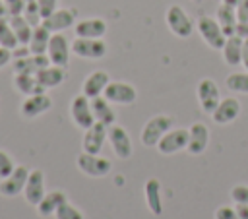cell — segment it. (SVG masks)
Listing matches in <instances>:
<instances>
[{"label": "cell", "mask_w": 248, "mask_h": 219, "mask_svg": "<svg viewBox=\"0 0 248 219\" xmlns=\"http://www.w3.org/2000/svg\"><path fill=\"white\" fill-rule=\"evenodd\" d=\"M37 2H39V10H41L43 17H46L54 10H58V0H37Z\"/></svg>", "instance_id": "39"}, {"label": "cell", "mask_w": 248, "mask_h": 219, "mask_svg": "<svg viewBox=\"0 0 248 219\" xmlns=\"http://www.w3.org/2000/svg\"><path fill=\"white\" fill-rule=\"evenodd\" d=\"M196 29L200 33V37L203 39V43L213 48V50H221L225 41H227V35L223 33L219 21L215 17H209V16H200L198 21H196Z\"/></svg>", "instance_id": "4"}, {"label": "cell", "mask_w": 248, "mask_h": 219, "mask_svg": "<svg viewBox=\"0 0 248 219\" xmlns=\"http://www.w3.org/2000/svg\"><path fill=\"white\" fill-rule=\"evenodd\" d=\"M0 47L10 48V50L19 47V41L10 25V19H0Z\"/></svg>", "instance_id": "32"}, {"label": "cell", "mask_w": 248, "mask_h": 219, "mask_svg": "<svg viewBox=\"0 0 248 219\" xmlns=\"http://www.w3.org/2000/svg\"><path fill=\"white\" fill-rule=\"evenodd\" d=\"M215 219H238V213L231 205H221L215 209Z\"/></svg>", "instance_id": "37"}, {"label": "cell", "mask_w": 248, "mask_h": 219, "mask_svg": "<svg viewBox=\"0 0 248 219\" xmlns=\"http://www.w3.org/2000/svg\"><path fill=\"white\" fill-rule=\"evenodd\" d=\"M107 132L108 126H105L103 122H93L87 130H83V138H81V149L87 153H99L107 141Z\"/></svg>", "instance_id": "15"}, {"label": "cell", "mask_w": 248, "mask_h": 219, "mask_svg": "<svg viewBox=\"0 0 248 219\" xmlns=\"http://www.w3.org/2000/svg\"><path fill=\"white\" fill-rule=\"evenodd\" d=\"M50 37L52 33L41 23L37 27H33V33H31V39L27 43L31 54H46V48H48V43H50Z\"/></svg>", "instance_id": "29"}, {"label": "cell", "mask_w": 248, "mask_h": 219, "mask_svg": "<svg viewBox=\"0 0 248 219\" xmlns=\"http://www.w3.org/2000/svg\"><path fill=\"white\" fill-rule=\"evenodd\" d=\"M196 95H198V103H200L202 110L207 112V114H211L215 110V107L219 105V101H221L219 87L211 78L200 79V83L196 87Z\"/></svg>", "instance_id": "11"}, {"label": "cell", "mask_w": 248, "mask_h": 219, "mask_svg": "<svg viewBox=\"0 0 248 219\" xmlns=\"http://www.w3.org/2000/svg\"><path fill=\"white\" fill-rule=\"evenodd\" d=\"M227 89L232 93H246L248 95V72H232L225 78Z\"/></svg>", "instance_id": "31"}, {"label": "cell", "mask_w": 248, "mask_h": 219, "mask_svg": "<svg viewBox=\"0 0 248 219\" xmlns=\"http://www.w3.org/2000/svg\"><path fill=\"white\" fill-rule=\"evenodd\" d=\"M14 87L21 95H35V93H45L46 89L39 83L35 74H14Z\"/></svg>", "instance_id": "28"}, {"label": "cell", "mask_w": 248, "mask_h": 219, "mask_svg": "<svg viewBox=\"0 0 248 219\" xmlns=\"http://www.w3.org/2000/svg\"><path fill=\"white\" fill-rule=\"evenodd\" d=\"M242 66H244V70L248 72V39H244V45H242V62H240Z\"/></svg>", "instance_id": "44"}, {"label": "cell", "mask_w": 248, "mask_h": 219, "mask_svg": "<svg viewBox=\"0 0 248 219\" xmlns=\"http://www.w3.org/2000/svg\"><path fill=\"white\" fill-rule=\"evenodd\" d=\"M91 109H93V116L97 122H103L105 126L116 124V110L112 109V103L107 101L103 95L91 99Z\"/></svg>", "instance_id": "24"}, {"label": "cell", "mask_w": 248, "mask_h": 219, "mask_svg": "<svg viewBox=\"0 0 248 219\" xmlns=\"http://www.w3.org/2000/svg\"><path fill=\"white\" fill-rule=\"evenodd\" d=\"M70 52H72V43L66 39V35L52 33L50 43H48V48H46V56H48L50 64L66 68L68 62H70Z\"/></svg>", "instance_id": "9"}, {"label": "cell", "mask_w": 248, "mask_h": 219, "mask_svg": "<svg viewBox=\"0 0 248 219\" xmlns=\"http://www.w3.org/2000/svg\"><path fill=\"white\" fill-rule=\"evenodd\" d=\"M221 2H225V4H231V6H236V2H238V0H221Z\"/></svg>", "instance_id": "46"}, {"label": "cell", "mask_w": 248, "mask_h": 219, "mask_svg": "<svg viewBox=\"0 0 248 219\" xmlns=\"http://www.w3.org/2000/svg\"><path fill=\"white\" fill-rule=\"evenodd\" d=\"M165 21H167V27L170 29V33L176 35L178 39H188L194 33V21H192V17L178 4H170L167 8Z\"/></svg>", "instance_id": "2"}, {"label": "cell", "mask_w": 248, "mask_h": 219, "mask_svg": "<svg viewBox=\"0 0 248 219\" xmlns=\"http://www.w3.org/2000/svg\"><path fill=\"white\" fill-rule=\"evenodd\" d=\"M76 37H85V39H103L107 33V21L101 17H87L81 21H76L74 25Z\"/></svg>", "instance_id": "22"}, {"label": "cell", "mask_w": 248, "mask_h": 219, "mask_svg": "<svg viewBox=\"0 0 248 219\" xmlns=\"http://www.w3.org/2000/svg\"><path fill=\"white\" fill-rule=\"evenodd\" d=\"M234 209L238 213V219H248V203H236Z\"/></svg>", "instance_id": "43"}, {"label": "cell", "mask_w": 248, "mask_h": 219, "mask_svg": "<svg viewBox=\"0 0 248 219\" xmlns=\"http://www.w3.org/2000/svg\"><path fill=\"white\" fill-rule=\"evenodd\" d=\"M39 83L45 87V89H52V87H58L64 79H66V72L62 66H54V64H48L46 68H43L39 74H35Z\"/></svg>", "instance_id": "27"}, {"label": "cell", "mask_w": 248, "mask_h": 219, "mask_svg": "<svg viewBox=\"0 0 248 219\" xmlns=\"http://www.w3.org/2000/svg\"><path fill=\"white\" fill-rule=\"evenodd\" d=\"M76 17H78L76 10L58 8V10H54L50 16L43 17L41 23H43L50 33H62V31H66V29H70V27L76 25Z\"/></svg>", "instance_id": "14"}, {"label": "cell", "mask_w": 248, "mask_h": 219, "mask_svg": "<svg viewBox=\"0 0 248 219\" xmlns=\"http://www.w3.org/2000/svg\"><path fill=\"white\" fill-rule=\"evenodd\" d=\"M236 35L242 39H248V21H238L236 25Z\"/></svg>", "instance_id": "42"}, {"label": "cell", "mask_w": 248, "mask_h": 219, "mask_svg": "<svg viewBox=\"0 0 248 219\" xmlns=\"http://www.w3.org/2000/svg\"><path fill=\"white\" fill-rule=\"evenodd\" d=\"M31 169L29 167H23V165H16V169L0 180V194L4 198H16L23 192L25 188V182H27V176H29Z\"/></svg>", "instance_id": "8"}, {"label": "cell", "mask_w": 248, "mask_h": 219, "mask_svg": "<svg viewBox=\"0 0 248 219\" xmlns=\"http://www.w3.org/2000/svg\"><path fill=\"white\" fill-rule=\"evenodd\" d=\"M70 116L74 120V124L81 130H87L93 122H95V116H93V109H91V99L85 97L83 93L76 95L70 103Z\"/></svg>", "instance_id": "7"}, {"label": "cell", "mask_w": 248, "mask_h": 219, "mask_svg": "<svg viewBox=\"0 0 248 219\" xmlns=\"http://www.w3.org/2000/svg\"><path fill=\"white\" fill-rule=\"evenodd\" d=\"M242 45H244V39L242 37H238V35L227 37V41H225V45L221 48V54H223L225 64L238 66L242 62Z\"/></svg>", "instance_id": "26"}, {"label": "cell", "mask_w": 248, "mask_h": 219, "mask_svg": "<svg viewBox=\"0 0 248 219\" xmlns=\"http://www.w3.org/2000/svg\"><path fill=\"white\" fill-rule=\"evenodd\" d=\"M143 196H145V205L147 209L159 217L165 209L163 205V190H161V182L157 178H147V182L143 184Z\"/></svg>", "instance_id": "21"}, {"label": "cell", "mask_w": 248, "mask_h": 219, "mask_svg": "<svg viewBox=\"0 0 248 219\" xmlns=\"http://www.w3.org/2000/svg\"><path fill=\"white\" fill-rule=\"evenodd\" d=\"M107 141L110 143V149L114 151V155L122 161L130 159L132 153H134V145H132V138L128 134V130L120 124H112L108 126V132H107Z\"/></svg>", "instance_id": "5"}, {"label": "cell", "mask_w": 248, "mask_h": 219, "mask_svg": "<svg viewBox=\"0 0 248 219\" xmlns=\"http://www.w3.org/2000/svg\"><path fill=\"white\" fill-rule=\"evenodd\" d=\"M0 19H10V12H8L4 0H0Z\"/></svg>", "instance_id": "45"}, {"label": "cell", "mask_w": 248, "mask_h": 219, "mask_svg": "<svg viewBox=\"0 0 248 219\" xmlns=\"http://www.w3.org/2000/svg\"><path fill=\"white\" fill-rule=\"evenodd\" d=\"M72 52L85 60H99L107 54V43L103 39H85L76 37L72 41Z\"/></svg>", "instance_id": "6"}, {"label": "cell", "mask_w": 248, "mask_h": 219, "mask_svg": "<svg viewBox=\"0 0 248 219\" xmlns=\"http://www.w3.org/2000/svg\"><path fill=\"white\" fill-rule=\"evenodd\" d=\"M172 124H174V120H172V116H169V114H155V116H151V118L143 124V128H141V132H140L141 143H143L145 147H157L159 140L172 128Z\"/></svg>", "instance_id": "1"}, {"label": "cell", "mask_w": 248, "mask_h": 219, "mask_svg": "<svg viewBox=\"0 0 248 219\" xmlns=\"http://www.w3.org/2000/svg\"><path fill=\"white\" fill-rule=\"evenodd\" d=\"M188 145V130L186 128H170L157 143L159 153L163 155H172L178 153L182 149H186Z\"/></svg>", "instance_id": "13"}, {"label": "cell", "mask_w": 248, "mask_h": 219, "mask_svg": "<svg viewBox=\"0 0 248 219\" xmlns=\"http://www.w3.org/2000/svg\"><path fill=\"white\" fill-rule=\"evenodd\" d=\"M10 16H21L23 8H25V0H4Z\"/></svg>", "instance_id": "38"}, {"label": "cell", "mask_w": 248, "mask_h": 219, "mask_svg": "<svg viewBox=\"0 0 248 219\" xmlns=\"http://www.w3.org/2000/svg\"><path fill=\"white\" fill-rule=\"evenodd\" d=\"M48 64H50V60L46 54H27L21 58H14L12 70H14V74H39Z\"/></svg>", "instance_id": "19"}, {"label": "cell", "mask_w": 248, "mask_h": 219, "mask_svg": "<svg viewBox=\"0 0 248 219\" xmlns=\"http://www.w3.org/2000/svg\"><path fill=\"white\" fill-rule=\"evenodd\" d=\"M240 114V101L236 97H225L219 101L215 110L211 112V120L215 124H231Z\"/></svg>", "instance_id": "18"}, {"label": "cell", "mask_w": 248, "mask_h": 219, "mask_svg": "<svg viewBox=\"0 0 248 219\" xmlns=\"http://www.w3.org/2000/svg\"><path fill=\"white\" fill-rule=\"evenodd\" d=\"M52 107V99L45 93H35V95H27L23 101H21V107H19V114L23 118H37L45 112H48Z\"/></svg>", "instance_id": "12"}, {"label": "cell", "mask_w": 248, "mask_h": 219, "mask_svg": "<svg viewBox=\"0 0 248 219\" xmlns=\"http://www.w3.org/2000/svg\"><path fill=\"white\" fill-rule=\"evenodd\" d=\"M234 10L238 16V21H248V0H238Z\"/></svg>", "instance_id": "40"}, {"label": "cell", "mask_w": 248, "mask_h": 219, "mask_svg": "<svg viewBox=\"0 0 248 219\" xmlns=\"http://www.w3.org/2000/svg\"><path fill=\"white\" fill-rule=\"evenodd\" d=\"M14 169H16V163H14L12 155L6 153L4 149H0V180L6 178Z\"/></svg>", "instance_id": "35"}, {"label": "cell", "mask_w": 248, "mask_h": 219, "mask_svg": "<svg viewBox=\"0 0 248 219\" xmlns=\"http://www.w3.org/2000/svg\"><path fill=\"white\" fill-rule=\"evenodd\" d=\"M209 128L203 122H194L188 128V145L186 151L190 155H202L209 145Z\"/></svg>", "instance_id": "16"}, {"label": "cell", "mask_w": 248, "mask_h": 219, "mask_svg": "<svg viewBox=\"0 0 248 219\" xmlns=\"http://www.w3.org/2000/svg\"><path fill=\"white\" fill-rule=\"evenodd\" d=\"M76 165L79 169V172L91 176V178H101V176H107L112 169V163L110 159L99 155V153H87V151H81L78 157H76Z\"/></svg>", "instance_id": "3"}, {"label": "cell", "mask_w": 248, "mask_h": 219, "mask_svg": "<svg viewBox=\"0 0 248 219\" xmlns=\"http://www.w3.org/2000/svg\"><path fill=\"white\" fill-rule=\"evenodd\" d=\"M215 19L219 21V25H221V29H223V33H225L227 37H231V35H236L238 16H236V10H234V6L221 2V4L217 6V10H215Z\"/></svg>", "instance_id": "23"}, {"label": "cell", "mask_w": 248, "mask_h": 219, "mask_svg": "<svg viewBox=\"0 0 248 219\" xmlns=\"http://www.w3.org/2000/svg\"><path fill=\"white\" fill-rule=\"evenodd\" d=\"M14 60V54H12V50L10 48H4V47H0V70L8 64V62H12Z\"/></svg>", "instance_id": "41"}, {"label": "cell", "mask_w": 248, "mask_h": 219, "mask_svg": "<svg viewBox=\"0 0 248 219\" xmlns=\"http://www.w3.org/2000/svg\"><path fill=\"white\" fill-rule=\"evenodd\" d=\"M108 83H110V76H108L105 70H95V72H91V74L83 79V83H81V93H83L85 97H89V99H95V97H99V95L105 93V89H107Z\"/></svg>", "instance_id": "20"}, {"label": "cell", "mask_w": 248, "mask_h": 219, "mask_svg": "<svg viewBox=\"0 0 248 219\" xmlns=\"http://www.w3.org/2000/svg\"><path fill=\"white\" fill-rule=\"evenodd\" d=\"M33 27L41 25L43 21V16H41V10H39V2L37 0H25V8H23V14H21Z\"/></svg>", "instance_id": "33"}, {"label": "cell", "mask_w": 248, "mask_h": 219, "mask_svg": "<svg viewBox=\"0 0 248 219\" xmlns=\"http://www.w3.org/2000/svg\"><path fill=\"white\" fill-rule=\"evenodd\" d=\"M46 194L45 190V172L41 169H31L29 176H27V182H25V188H23V198L27 203L31 205H37L43 196Z\"/></svg>", "instance_id": "17"}, {"label": "cell", "mask_w": 248, "mask_h": 219, "mask_svg": "<svg viewBox=\"0 0 248 219\" xmlns=\"http://www.w3.org/2000/svg\"><path fill=\"white\" fill-rule=\"evenodd\" d=\"M64 202H68V196H66L62 190H52V192H46V194L43 196V200H41L35 207H37V213H39L41 217H50V215L56 213V209H58Z\"/></svg>", "instance_id": "25"}, {"label": "cell", "mask_w": 248, "mask_h": 219, "mask_svg": "<svg viewBox=\"0 0 248 219\" xmlns=\"http://www.w3.org/2000/svg\"><path fill=\"white\" fill-rule=\"evenodd\" d=\"M231 200L234 203H248V184H234L231 188Z\"/></svg>", "instance_id": "36"}, {"label": "cell", "mask_w": 248, "mask_h": 219, "mask_svg": "<svg viewBox=\"0 0 248 219\" xmlns=\"http://www.w3.org/2000/svg\"><path fill=\"white\" fill-rule=\"evenodd\" d=\"M103 97L112 105H132L138 99V89L128 81H110Z\"/></svg>", "instance_id": "10"}, {"label": "cell", "mask_w": 248, "mask_h": 219, "mask_svg": "<svg viewBox=\"0 0 248 219\" xmlns=\"http://www.w3.org/2000/svg\"><path fill=\"white\" fill-rule=\"evenodd\" d=\"M54 219H85V215H83V211H81L79 207H76L74 203L64 202V203L56 209Z\"/></svg>", "instance_id": "34"}, {"label": "cell", "mask_w": 248, "mask_h": 219, "mask_svg": "<svg viewBox=\"0 0 248 219\" xmlns=\"http://www.w3.org/2000/svg\"><path fill=\"white\" fill-rule=\"evenodd\" d=\"M10 25L19 41V45H27L33 33V25L23 17V16H10Z\"/></svg>", "instance_id": "30"}]
</instances>
